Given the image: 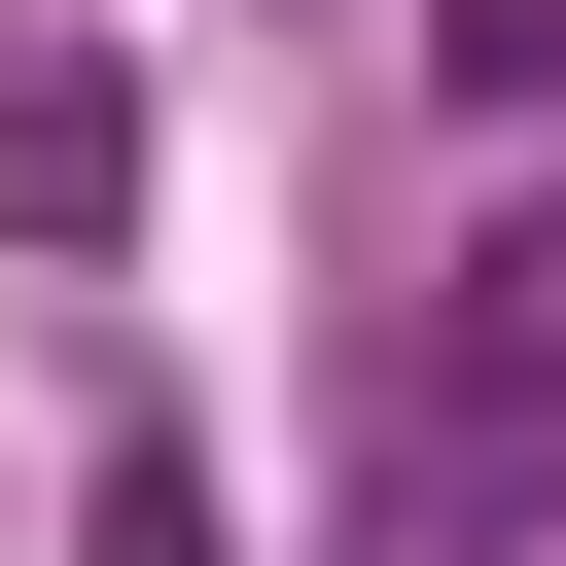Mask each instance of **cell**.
I'll list each match as a JSON object with an SVG mask.
<instances>
[{
	"label": "cell",
	"mask_w": 566,
	"mask_h": 566,
	"mask_svg": "<svg viewBox=\"0 0 566 566\" xmlns=\"http://www.w3.org/2000/svg\"><path fill=\"white\" fill-rule=\"evenodd\" d=\"M0 212H35V248L142 212V71H106V35H0Z\"/></svg>",
	"instance_id": "cell-1"
}]
</instances>
